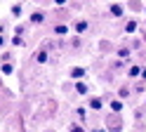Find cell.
Returning a JSON list of instances; mask_svg holds the SVG:
<instances>
[{
  "instance_id": "1",
  "label": "cell",
  "mask_w": 146,
  "mask_h": 132,
  "mask_svg": "<svg viewBox=\"0 0 146 132\" xmlns=\"http://www.w3.org/2000/svg\"><path fill=\"white\" fill-rule=\"evenodd\" d=\"M102 106H104V99L102 97H92L87 101V109H92V111H102Z\"/></svg>"
},
{
  "instance_id": "2",
  "label": "cell",
  "mask_w": 146,
  "mask_h": 132,
  "mask_svg": "<svg viewBox=\"0 0 146 132\" xmlns=\"http://www.w3.org/2000/svg\"><path fill=\"white\" fill-rule=\"evenodd\" d=\"M108 12H111V17H125V7L120 3H113L111 7H108Z\"/></svg>"
},
{
  "instance_id": "3",
  "label": "cell",
  "mask_w": 146,
  "mask_h": 132,
  "mask_svg": "<svg viewBox=\"0 0 146 132\" xmlns=\"http://www.w3.org/2000/svg\"><path fill=\"white\" fill-rule=\"evenodd\" d=\"M108 109H111L113 113H123V109H125V101H123V99H113L111 104H108Z\"/></svg>"
},
{
  "instance_id": "4",
  "label": "cell",
  "mask_w": 146,
  "mask_h": 132,
  "mask_svg": "<svg viewBox=\"0 0 146 132\" xmlns=\"http://www.w3.org/2000/svg\"><path fill=\"white\" fill-rule=\"evenodd\" d=\"M87 28H90V24L85 21V19H80V21H78L76 26H73V31H76L78 35H83V33H87Z\"/></svg>"
},
{
  "instance_id": "5",
  "label": "cell",
  "mask_w": 146,
  "mask_h": 132,
  "mask_svg": "<svg viewBox=\"0 0 146 132\" xmlns=\"http://www.w3.org/2000/svg\"><path fill=\"white\" fill-rule=\"evenodd\" d=\"M76 92H78V94H87V92H90V85H87L85 80H78V83H76Z\"/></svg>"
},
{
  "instance_id": "6",
  "label": "cell",
  "mask_w": 146,
  "mask_h": 132,
  "mask_svg": "<svg viewBox=\"0 0 146 132\" xmlns=\"http://www.w3.org/2000/svg\"><path fill=\"white\" fill-rule=\"evenodd\" d=\"M35 59H38V64H47V59H50V54H47V47H42V50L35 54Z\"/></svg>"
},
{
  "instance_id": "7",
  "label": "cell",
  "mask_w": 146,
  "mask_h": 132,
  "mask_svg": "<svg viewBox=\"0 0 146 132\" xmlns=\"http://www.w3.org/2000/svg\"><path fill=\"white\" fill-rule=\"evenodd\" d=\"M12 71H14V66H12L10 61H3V64H0V73H3V75H12Z\"/></svg>"
},
{
  "instance_id": "8",
  "label": "cell",
  "mask_w": 146,
  "mask_h": 132,
  "mask_svg": "<svg viewBox=\"0 0 146 132\" xmlns=\"http://www.w3.org/2000/svg\"><path fill=\"white\" fill-rule=\"evenodd\" d=\"M42 21H45V12H40V9H38V12L31 14V24H42Z\"/></svg>"
},
{
  "instance_id": "9",
  "label": "cell",
  "mask_w": 146,
  "mask_h": 132,
  "mask_svg": "<svg viewBox=\"0 0 146 132\" xmlns=\"http://www.w3.org/2000/svg\"><path fill=\"white\" fill-rule=\"evenodd\" d=\"M85 73H87V69H85V66H76V69L71 71V78H83Z\"/></svg>"
},
{
  "instance_id": "10",
  "label": "cell",
  "mask_w": 146,
  "mask_h": 132,
  "mask_svg": "<svg viewBox=\"0 0 146 132\" xmlns=\"http://www.w3.org/2000/svg\"><path fill=\"white\" fill-rule=\"evenodd\" d=\"M54 33H57V35H66L68 33V26L66 24H57V26H54Z\"/></svg>"
},
{
  "instance_id": "11",
  "label": "cell",
  "mask_w": 146,
  "mask_h": 132,
  "mask_svg": "<svg viewBox=\"0 0 146 132\" xmlns=\"http://www.w3.org/2000/svg\"><path fill=\"white\" fill-rule=\"evenodd\" d=\"M127 75H130V78H137V75H141V66H130Z\"/></svg>"
},
{
  "instance_id": "12",
  "label": "cell",
  "mask_w": 146,
  "mask_h": 132,
  "mask_svg": "<svg viewBox=\"0 0 146 132\" xmlns=\"http://www.w3.org/2000/svg\"><path fill=\"white\" fill-rule=\"evenodd\" d=\"M134 31H137V21H134V19H130V21L125 24V33H134Z\"/></svg>"
},
{
  "instance_id": "13",
  "label": "cell",
  "mask_w": 146,
  "mask_h": 132,
  "mask_svg": "<svg viewBox=\"0 0 146 132\" xmlns=\"http://www.w3.org/2000/svg\"><path fill=\"white\" fill-rule=\"evenodd\" d=\"M21 12H24V7L17 3V5H12V17H21Z\"/></svg>"
},
{
  "instance_id": "14",
  "label": "cell",
  "mask_w": 146,
  "mask_h": 132,
  "mask_svg": "<svg viewBox=\"0 0 146 132\" xmlns=\"http://www.w3.org/2000/svg\"><path fill=\"white\" fill-rule=\"evenodd\" d=\"M118 57H120V59H127V57H130V47H120V50H118Z\"/></svg>"
},
{
  "instance_id": "15",
  "label": "cell",
  "mask_w": 146,
  "mask_h": 132,
  "mask_svg": "<svg viewBox=\"0 0 146 132\" xmlns=\"http://www.w3.org/2000/svg\"><path fill=\"white\" fill-rule=\"evenodd\" d=\"M127 97H130V90H127V87H120V90H118V99H127Z\"/></svg>"
},
{
  "instance_id": "16",
  "label": "cell",
  "mask_w": 146,
  "mask_h": 132,
  "mask_svg": "<svg viewBox=\"0 0 146 132\" xmlns=\"http://www.w3.org/2000/svg\"><path fill=\"white\" fill-rule=\"evenodd\" d=\"M21 43H24L21 35H14V38H12V45H14V47H21Z\"/></svg>"
},
{
  "instance_id": "17",
  "label": "cell",
  "mask_w": 146,
  "mask_h": 132,
  "mask_svg": "<svg viewBox=\"0 0 146 132\" xmlns=\"http://www.w3.org/2000/svg\"><path fill=\"white\" fill-rule=\"evenodd\" d=\"M66 3H68V0H54V5H59V7H64Z\"/></svg>"
},
{
  "instance_id": "18",
  "label": "cell",
  "mask_w": 146,
  "mask_h": 132,
  "mask_svg": "<svg viewBox=\"0 0 146 132\" xmlns=\"http://www.w3.org/2000/svg\"><path fill=\"white\" fill-rule=\"evenodd\" d=\"M71 132H83V130H80L78 125H71Z\"/></svg>"
},
{
  "instance_id": "19",
  "label": "cell",
  "mask_w": 146,
  "mask_h": 132,
  "mask_svg": "<svg viewBox=\"0 0 146 132\" xmlns=\"http://www.w3.org/2000/svg\"><path fill=\"white\" fill-rule=\"evenodd\" d=\"M141 78H144V80H146V69H141Z\"/></svg>"
},
{
  "instance_id": "20",
  "label": "cell",
  "mask_w": 146,
  "mask_h": 132,
  "mask_svg": "<svg viewBox=\"0 0 146 132\" xmlns=\"http://www.w3.org/2000/svg\"><path fill=\"white\" fill-rule=\"evenodd\" d=\"M3 45H5V38H3V35H0V47H3Z\"/></svg>"
}]
</instances>
